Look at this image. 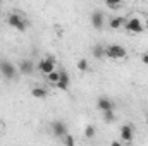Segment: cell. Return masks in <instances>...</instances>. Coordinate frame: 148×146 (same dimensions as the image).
Returning <instances> with one entry per match:
<instances>
[{
  "label": "cell",
  "mask_w": 148,
  "mask_h": 146,
  "mask_svg": "<svg viewBox=\"0 0 148 146\" xmlns=\"http://www.w3.org/2000/svg\"><path fill=\"white\" fill-rule=\"evenodd\" d=\"M7 23H9L10 28L17 29V31H21V33H24V31L28 29V21H26L19 12H12V14H9Z\"/></svg>",
  "instance_id": "6da1fadb"
},
{
  "label": "cell",
  "mask_w": 148,
  "mask_h": 146,
  "mask_svg": "<svg viewBox=\"0 0 148 146\" xmlns=\"http://www.w3.org/2000/svg\"><path fill=\"white\" fill-rule=\"evenodd\" d=\"M105 53L112 60H119V59H124L127 52L122 45H109V46H105Z\"/></svg>",
  "instance_id": "7a4b0ae2"
},
{
  "label": "cell",
  "mask_w": 148,
  "mask_h": 146,
  "mask_svg": "<svg viewBox=\"0 0 148 146\" xmlns=\"http://www.w3.org/2000/svg\"><path fill=\"white\" fill-rule=\"evenodd\" d=\"M0 72H2V76H3L5 79L12 81V79H16L17 69H16V65H14L12 62H9V60H2V62H0Z\"/></svg>",
  "instance_id": "3957f363"
},
{
  "label": "cell",
  "mask_w": 148,
  "mask_h": 146,
  "mask_svg": "<svg viewBox=\"0 0 148 146\" xmlns=\"http://www.w3.org/2000/svg\"><path fill=\"white\" fill-rule=\"evenodd\" d=\"M124 28H126L127 31H131V33H136V35H140V33L145 31L143 21H140V19H136V17H129V19H126Z\"/></svg>",
  "instance_id": "277c9868"
},
{
  "label": "cell",
  "mask_w": 148,
  "mask_h": 146,
  "mask_svg": "<svg viewBox=\"0 0 148 146\" xmlns=\"http://www.w3.org/2000/svg\"><path fill=\"white\" fill-rule=\"evenodd\" d=\"M69 131H67V124L64 122V120H53L52 122V134L55 136V138H62V136H66Z\"/></svg>",
  "instance_id": "5b68a950"
},
{
  "label": "cell",
  "mask_w": 148,
  "mask_h": 146,
  "mask_svg": "<svg viewBox=\"0 0 148 146\" xmlns=\"http://www.w3.org/2000/svg\"><path fill=\"white\" fill-rule=\"evenodd\" d=\"M38 69L45 74V76L48 72H52V71H55V59H53V57H45V59H41V60L38 62Z\"/></svg>",
  "instance_id": "8992f818"
},
{
  "label": "cell",
  "mask_w": 148,
  "mask_h": 146,
  "mask_svg": "<svg viewBox=\"0 0 148 146\" xmlns=\"http://www.w3.org/2000/svg\"><path fill=\"white\" fill-rule=\"evenodd\" d=\"M121 139H122V143H126V145H129V143H133V138H134V127L131 126V124H124L122 127H121Z\"/></svg>",
  "instance_id": "52a82bcc"
},
{
  "label": "cell",
  "mask_w": 148,
  "mask_h": 146,
  "mask_svg": "<svg viewBox=\"0 0 148 146\" xmlns=\"http://www.w3.org/2000/svg\"><path fill=\"white\" fill-rule=\"evenodd\" d=\"M91 26L95 28V29H103V26H105V16H103V12L102 10H93V14H91Z\"/></svg>",
  "instance_id": "ba28073f"
},
{
  "label": "cell",
  "mask_w": 148,
  "mask_h": 146,
  "mask_svg": "<svg viewBox=\"0 0 148 146\" xmlns=\"http://www.w3.org/2000/svg\"><path fill=\"white\" fill-rule=\"evenodd\" d=\"M69 84H71V77L66 71H59V79L55 83V86L60 89V91H67L69 89Z\"/></svg>",
  "instance_id": "9c48e42d"
},
{
  "label": "cell",
  "mask_w": 148,
  "mask_h": 146,
  "mask_svg": "<svg viewBox=\"0 0 148 146\" xmlns=\"http://www.w3.org/2000/svg\"><path fill=\"white\" fill-rule=\"evenodd\" d=\"M35 71V64H33V60H29V59H23V60H19V72L24 74V76H29V74H33Z\"/></svg>",
  "instance_id": "30bf717a"
},
{
  "label": "cell",
  "mask_w": 148,
  "mask_h": 146,
  "mask_svg": "<svg viewBox=\"0 0 148 146\" xmlns=\"http://www.w3.org/2000/svg\"><path fill=\"white\" fill-rule=\"evenodd\" d=\"M97 107L98 110H110V108H115V105H114V102H112L110 98H107V96H100L98 98V102H97Z\"/></svg>",
  "instance_id": "8fae6325"
},
{
  "label": "cell",
  "mask_w": 148,
  "mask_h": 146,
  "mask_svg": "<svg viewBox=\"0 0 148 146\" xmlns=\"http://www.w3.org/2000/svg\"><path fill=\"white\" fill-rule=\"evenodd\" d=\"M91 53H93V57L95 59H103V57H107V53H105V46H102V45H95L93 46V50H91Z\"/></svg>",
  "instance_id": "7c38bea8"
},
{
  "label": "cell",
  "mask_w": 148,
  "mask_h": 146,
  "mask_svg": "<svg viewBox=\"0 0 148 146\" xmlns=\"http://www.w3.org/2000/svg\"><path fill=\"white\" fill-rule=\"evenodd\" d=\"M124 24H126V17H114V19H110V23H109V26H110L112 29H119Z\"/></svg>",
  "instance_id": "4fadbf2b"
},
{
  "label": "cell",
  "mask_w": 148,
  "mask_h": 146,
  "mask_svg": "<svg viewBox=\"0 0 148 146\" xmlns=\"http://www.w3.org/2000/svg\"><path fill=\"white\" fill-rule=\"evenodd\" d=\"M31 95H33V98H45V96H47V88L36 86V88L31 89Z\"/></svg>",
  "instance_id": "5bb4252c"
},
{
  "label": "cell",
  "mask_w": 148,
  "mask_h": 146,
  "mask_svg": "<svg viewBox=\"0 0 148 146\" xmlns=\"http://www.w3.org/2000/svg\"><path fill=\"white\" fill-rule=\"evenodd\" d=\"M102 113H103V120H105L107 124H112V122H115V120H117V119H115V112H114V108L103 110Z\"/></svg>",
  "instance_id": "9a60e30c"
},
{
  "label": "cell",
  "mask_w": 148,
  "mask_h": 146,
  "mask_svg": "<svg viewBox=\"0 0 148 146\" xmlns=\"http://www.w3.org/2000/svg\"><path fill=\"white\" fill-rule=\"evenodd\" d=\"M77 69H79L81 72H86V71L90 69L88 60H86V59H79V60H77Z\"/></svg>",
  "instance_id": "2e32d148"
},
{
  "label": "cell",
  "mask_w": 148,
  "mask_h": 146,
  "mask_svg": "<svg viewBox=\"0 0 148 146\" xmlns=\"http://www.w3.org/2000/svg\"><path fill=\"white\" fill-rule=\"evenodd\" d=\"M60 141H62L64 145H67V146H73L74 145V138L69 134V132H67L66 136H62V138H60Z\"/></svg>",
  "instance_id": "e0dca14e"
},
{
  "label": "cell",
  "mask_w": 148,
  "mask_h": 146,
  "mask_svg": "<svg viewBox=\"0 0 148 146\" xmlns=\"http://www.w3.org/2000/svg\"><path fill=\"white\" fill-rule=\"evenodd\" d=\"M84 136H86L88 139H91V138L95 136V127H93V126H86V127H84Z\"/></svg>",
  "instance_id": "ac0fdd59"
},
{
  "label": "cell",
  "mask_w": 148,
  "mask_h": 146,
  "mask_svg": "<svg viewBox=\"0 0 148 146\" xmlns=\"http://www.w3.org/2000/svg\"><path fill=\"white\" fill-rule=\"evenodd\" d=\"M47 79L50 81V83H57V79H59V71H52V72H48L47 74Z\"/></svg>",
  "instance_id": "d6986e66"
},
{
  "label": "cell",
  "mask_w": 148,
  "mask_h": 146,
  "mask_svg": "<svg viewBox=\"0 0 148 146\" xmlns=\"http://www.w3.org/2000/svg\"><path fill=\"white\" fill-rule=\"evenodd\" d=\"M121 2H122V0H105V3H107L110 9H117V7L121 5Z\"/></svg>",
  "instance_id": "ffe728a7"
},
{
  "label": "cell",
  "mask_w": 148,
  "mask_h": 146,
  "mask_svg": "<svg viewBox=\"0 0 148 146\" xmlns=\"http://www.w3.org/2000/svg\"><path fill=\"white\" fill-rule=\"evenodd\" d=\"M141 62H143L145 65H148V53H143V55H141Z\"/></svg>",
  "instance_id": "44dd1931"
},
{
  "label": "cell",
  "mask_w": 148,
  "mask_h": 146,
  "mask_svg": "<svg viewBox=\"0 0 148 146\" xmlns=\"http://www.w3.org/2000/svg\"><path fill=\"white\" fill-rule=\"evenodd\" d=\"M143 26H145V29H148V17L145 19V23H143Z\"/></svg>",
  "instance_id": "7402d4cb"
},
{
  "label": "cell",
  "mask_w": 148,
  "mask_h": 146,
  "mask_svg": "<svg viewBox=\"0 0 148 146\" xmlns=\"http://www.w3.org/2000/svg\"><path fill=\"white\" fill-rule=\"evenodd\" d=\"M0 2H2V0H0Z\"/></svg>",
  "instance_id": "603a6c76"
}]
</instances>
